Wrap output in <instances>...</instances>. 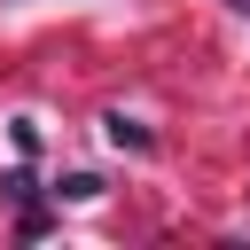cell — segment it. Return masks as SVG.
Listing matches in <instances>:
<instances>
[{
  "instance_id": "obj_1",
  "label": "cell",
  "mask_w": 250,
  "mask_h": 250,
  "mask_svg": "<svg viewBox=\"0 0 250 250\" xmlns=\"http://www.w3.org/2000/svg\"><path fill=\"white\" fill-rule=\"evenodd\" d=\"M102 133H109L117 148H148V125H141V117H125V109H109V117H102Z\"/></svg>"
},
{
  "instance_id": "obj_2",
  "label": "cell",
  "mask_w": 250,
  "mask_h": 250,
  "mask_svg": "<svg viewBox=\"0 0 250 250\" xmlns=\"http://www.w3.org/2000/svg\"><path fill=\"white\" fill-rule=\"evenodd\" d=\"M55 195H70V203H94V195H102V180H94V172H70Z\"/></svg>"
}]
</instances>
